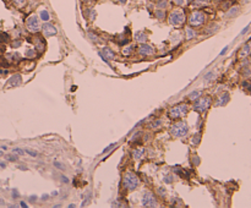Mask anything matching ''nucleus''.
Listing matches in <instances>:
<instances>
[{
  "instance_id": "nucleus-29",
  "label": "nucleus",
  "mask_w": 251,
  "mask_h": 208,
  "mask_svg": "<svg viewBox=\"0 0 251 208\" xmlns=\"http://www.w3.org/2000/svg\"><path fill=\"white\" fill-rule=\"evenodd\" d=\"M13 152H14L15 154H17V156H22V154H25V151L21 149V148H14Z\"/></svg>"
},
{
  "instance_id": "nucleus-42",
  "label": "nucleus",
  "mask_w": 251,
  "mask_h": 208,
  "mask_svg": "<svg viewBox=\"0 0 251 208\" xmlns=\"http://www.w3.org/2000/svg\"><path fill=\"white\" fill-rule=\"evenodd\" d=\"M192 162H195V165H199L200 164V158L197 156H194L192 157Z\"/></svg>"
},
{
  "instance_id": "nucleus-49",
  "label": "nucleus",
  "mask_w": 251,
  "mask_h": 208,
  "mask_svg": "<svg viewBox=\"0 0 251 208\" xmlns=\"http://www.w3.org/2000/svg\"><path fill=\"white\" fill-rule=\"evenodd\" d=\"M5 204V201L2 198V197H0V206H4Z\"/></svg>"
},
{
  "instance_id": "nucleus-9",
  "label": "nucleus",
  "mask_w": 251,
  "mask_h": 208,
  "mask_svg": "<svg viewBox=\"0 0 251 208\" xmlns=\"http://www.w3.org/2000/svg\"><path fill=\"white\" fill-rule=\"evenodd\" d=\"M42 31H43V34L45 37H52V36H55L56 34V27L49 22H45L43 26H42Z\"/></svg>"
},
{
  "instance_id": "nucleus-11",
  "label": "nucleus",
  "mask_w": 251,
  "mask_h": 208,
  "mask_svg": "<svg viewBox=\"0 0 251 208\" xmlns=\"http://www.w3.org/2000/svg\"><path fill=\"white\" fill-rule=\"evenodd\" d=\"M21 82H22L21 75L16 74V75H14V76L8 81V84H9V86H19V84H21Z\"/></svg>"
},
{
  "instance_id": "nucleus-51",
  "label": "nucleus",
  "mask_w": 251,
  "mask_h": 208,
  "mask_svg": "<svg viewBox=\"0 0 251 208\" xmlns=\"http://www.w3.org/2000/svg\"><path fill=\"white\" fill-rule=\"evenodd\" d=\"M48 197H49L48 195H43V196H42V199H43V201H45V199H48Z\"/></svg>"
},
{
  "instance_id": "nucleus-12",
  "label": "nucleus",
  "mask_w": 251,
  "mask_h": 208,
  "mask_svg": "<svg viewBox=\"0 0 251 208\" xmlns=\"http://www.w3.org/2000/svg\"><path fill=\"white\" fill-rule=\"evenodd\" d=\"M45 42H44V39L43 38H37V42H36V49H37V52H39V53H43L44 50H45Z\"/></svg>"
},
{
  "instance_id": "nucleus-16",
  "label": "nucleus",
  "mask_w": 251,
  "mask_h": 208,
  "mask_svg": "<svg viewBox=\"0 0 251 208\" xmlns=\"http://www.w3.org/2000/svg\"><path fill=\"white\" fill-rule=\"evenodd\" d=\"M143 153H145V151H143V149H141V148H138V149H135V151H134L132 156H134V158H135V159H141V158H142V156H143Z\"/></svg>"
},
{
  "instance_id": "nucleus-34",
  "label": "nucleus",
  "mask_w": 251,
  "mask_h": 208,
  "mask_svg": "<svg viewBox=\"0 0 251 208\" xmlns=\"http://www.w3.org/2000/svg\"><path fill=\"white\" fill-rule=\"evenodd\" d=\"M91 196H92V193L91 192H88V195H87V197L85 198V201H83V203H82V206H85V204H87L90 201H91Z\"/></svg>"
},
{
  "instance_id": "nucleus-23",
  "label": "nucleus",
  "mask_w": 251,
  "mask_h": 208,
  "mask_svg": "<svg viewBox=\"0 0 251 208\" xmlns=\"http://www.w3.org/2000/svg\"><path fill=\"white\" fill-rule=\"evenodd\" d=\"M25 152H26L28 156H31V157H37V156H38V152L34 151V149H31V148H26Z\"/></svg>"
},
{
  "instance_id": "nucleus-56",
  "label": "nucleus",
  "mask_w": 251,
  "mask_h": 208,
  "mask_svg": "<svg viewBox=\"0 0 251 208\" xmlns=\"http://www.w3.org/2000/svg\"><path fill=\"white\" fill-rule=\"evenodd\" d=\"M3 154H4V153H3V151H0V157H2Z\"/></svg>"
},
{
  "instance_id": "nucleus-19",
  "label": "nucleus",
  "mask_w": 251,
  "mask_h": 208,
  "mask_svg": "<svg viewBox=\"0 0 251 208\" xmlns=\"http://www.w3.org/2000/svg\"><path fill=\"white\" fill-rule=\"evenodd\" d=\"M9 39H10V37H9L8 33H5V32L0 33V43H8Z\"/></svg>"
},
{
  "instance_id": "nucleus-27",
  "label": "nucleus",
  "mask_w": 251,
  "mask_h": 208,
  "mask_svg": "<svg viewBox=\"0 0 251 208\" xmlns=\"http://www.w3.org/2000/svg\"><path fill=\"white\" fill-rule=\"evenodd\" d=\"M115 146H117V142H115V143H112V145H109V146H108V147H106V148H104V149H103V152H102V153H103V154H106V153H107V152H109V151H110V149H112V148H114V147H115Z\"/></svg>"
},
{
  "instance_id": "nucleus-45",
  "label": "nucleus",
  "mask_w": 251,
  "mask_h": 208,
  "mask_svg": "<svg viewBox=\"0 0 251 208\" xmlns=\"http://www.w3.org/2000/svg\"><path fill=\"white\" fill-rule=\"evenodd\" d=\"M247 31H249V26H246V27H245V28H244V30L241 31V34H245V33H246Z\"/></svg>"
},
{
  "instance_id": "nucleus-30",
  "label": "nucleus",
  "mask_w": 251,
  "mask_h": 208,
  "mask_svg": "<svg viewBox=\"0 0 251 208\" xmlns=\"http://www.w3.org/2000/svg\"><path fill=\"white\" fill-rule=\"evenodd\" d=\"M132 49H134V47H132V45H129V47H126V48L123 50V53H124L125 55H129V54L131 53V50H132Z\"/></svg>"
},
{
  "instance_id": "nucleus-4",
  "label": "nucleus",
  "mask_w": 251,
  "mask_h": 208,
  "mask_svg": "<svg viewBox=\"0 0 251 208\" xmlns=\"http://www.w3.org/2000/svg\"><path fill=\"white\" fill-rule=\"evenodd\" d=\"M206 20V15L201 11H194L189 17V25L191 27H200L203 25Z\"/></svg>"
},
{
  "instance_id": "nucleus-32",
  "label": "nucleus",
  "mask_w": 251,
  "mask_h": 208,
  "mask_svg": "<svg viewBox=\"0 0 251 208\" xmlns=\"http://www.w3.org/2000/svg\"><path fill=\"white\" fill-rule=\"evenodd\" d=\"M157 6L160 8V9H164V8L167 6V2H165V0H160V2L157 4Z\"/></svg>"
},
{
  "instance_id": "nucleus-54",
  "label": "nucleus",
  "mask_w": 251,
  "mask_h": 208,
  "mask_svg": "<svg viewBox=\"0 0 251 208\" xmlns=\"http://www.w3.org/2000/svg\"><path fill=\"white\" fill-rule=\"evenodd\" d=\"M82 2H85V3H88V2H91V0H82Z\"/></svg>"
},
{
  "instance_id": "nucleus-44",
  "label": "nucleus",
  "mask_w": 251,
  "mask_h": 208,
  "mask_svg": "<svg viewBox=\"0 0 251 208\" xmlns=\"http://www.w3.org/2000/svg\"><path fill=\"white\" fill-rule=\"evenodd\" d=\"M227 50H228V45H227V47H225V48H224V49H223V50L221 52V54H219V55H221V56H223V55H224V54L227 53Z\"/></svg>"
},
{
  "instance_id": "nucleus-3",
  "label": "nucleus",
  "mask_w": 251,
  "mask_h": 208,
  "mask_svg": "<svg viewBox=\"0 0 251 208\" xmlns=\"http://www.w3.org/2000/svg\"><path fill=\"white\" fill-rule=\"evenodd\" d=\"M185 22V13L183 10H174L169 15V23L172 26H181Z\"/></svg>"
},
{
  "instance_id": "nucleus-8",
  "label": "nucleus",
  "mask_w": 251,
  "mask_h": 208,
  "mask_svg": "<svg viewBox=\"0 0 251 208\" xmlns=\"http://www.w3.org/2000/svg\"><path fill=\"white\" fill-rule=\"evenodd\" d=\"M142 204H143L145 207H156V206H157V201H156L154 195H153L152 192L147 191V192L143 195V197H142Z\"/></svg>"
},
{
  "instance_id": "nucleus-31",
  "label": "nucleus",
  "mask_w": 251,
  "mask_h": 208,
  "mask_svg": "<svg viewBox=\"0 0 251 208\" xmlns=\"http://www.w3.org/2000/svg\"><path fill=\"white\" fill-rule=\"evenodd\" d=\"M164 182H165V184H172V182H173V176H172V175L164 176Z\"/></svg>"
},
{
  "instance_id": "nucleus-15",
  "label": "nucleus",
  "mask_w": 251,
  "mask_h": 208,
  "mask_svg": "<svg viewBox=\"0 0 251 208\" xmlns=\"http://www.w3.org/2000/svg\"><path fill=\"white\" fill-rule=\"evenodd\" d=\"M135 38L138 41V42H146V39H147V36L143 33V32H137L136 34H135Z\"/></svg>"
},
{
  "instance_id": "nucleus-18",
  "label": "nucleus",
  "mask_w": 251,
  "mask_h": 208,
  "mask_svg": "<svg viewBox=\"0 0 251 208\" xmlns=\"http://www.w3.org/2000/svg\"><path fill=\"white\" fill-rule=\"evenodd\" d=\"M200 97H201V92H199V91H194V92H191V93L189 94V98H190L191 100H197Z\"/></svg>"
},
{
  "instance_id": "nucleus-13",
  "label": "nucleus",
  "mask_w": 251,
  "mask_h": 208,
  "mask_svg": "<svg viewBox=\"0 0 251 208\" xmlns=\"http://www.w3.org/2000/svg\"><path fill=\"white\" fill-rule=\"evenodd\" d=\"M229 100V94L228 93H222L217 100V106H224V104H227Z\"/></svg>"
},
{
  "instance_id": "nucleus-39",
  "label": "nucleus",
  "mask_w": 251,
  "mask_h": 208,
  "mask_svg": "<svg viewBox=\"0 0 251 208\" xmlns=\"http://www.w3.org/2000/svg\"><path fill=\"white\" fill-rule=\"evenodd\" d=\"M194 3H197V4H208L210 0H192Z\"/></svg>"
},
{
  "instance_id": "nucleus-7",
  "label": "nucleus",
  "mask_w": 251,
  "mask_h": 208,
  "mask_svg": "<svg viewBox=\"0 0 251 208\" xmlns=\"http://www.w3.org/2000/svg\"><path fill=\"white\" fill-rule=\"evenodd\" d=\"M26 26L31 32H38L41 30V25H39V19L37 17V15H31L26 21Z\"/></svg>"
},
{
  "instance_id": "nucleus-40",
  "label": "nucleus",
  "mask_w": 251,
  "mask_h": 208,
  "mask_svg": "<svg viewBox=\"0 0 251 208\" xmlns=\"http://www.w3.org/2000/svg\"><path fill=\"white\" fill-rule=\"evenodd\" d=\"M20 45H21V41H14L13 44H11V47H14V48H17Z\"/></svg>"
},
{
  "instance_id": "nucleus-10",
  "label": "nucleus",
  "mask_w": 251,
  "mask_h": 208,
  "mask_svg": "<svg viewBox=\"0 0 251 208\" xmlns=\"http://www.w3.org/2000/svg\"><path fill=\"white\" fill-rule=\"evenodd\" d=\"M138 53H140V55H152V54L154 53V49H153L151 45L143 43V44L140 45V48H138Z\"/></svg>"
},
{
  "instance_id": "nucleus-2",
  "label": "nucleus",
  "mask_w": 251,
  "mask_h": 208,
  "mask_svg": "<svg viewBox=\"0 0 251 208\" xmlns=\"http://www.w3.org/2000/svg\"><path fill=\"white\" fill-rule=\"evenodd\" d=\"M189 132V126L185 121H179L177 124H174L170 129V134L174 137H183Z\"/></svg>"
},
{
  "instance_id": "nucleus-5",
  "label": "nucleus",
  "mask_w": 251,
  "mask_h": 208,
  "mask_svg": "<svg viewBox=\"0 0 251 208\" xmlns=\"http://www.w3.org/2000/svg\"><path fill=\"white\" fill-rule=\"evenodd\" d=\"M211 106V98L208 97H203V98H200L195 102L194 104V110L195 112H199V113H203L206 112Z\"/></svg>"
},
{
  "instance_id": "nucleus-1",
  "label": "nucleus",
  "mask_w": 251,
  "mask_h": 208,
  "mask_svg": "<svg viewBox=\"0 0 251 208\" xmlns=\"http://www.w3.org/2000/svg\"><path fill=\"white\" fill-rule=\"evenodd\" d=\"M138 184H140V181H138V178H137L136 174H134V173H127V174H125L124 180H123V185H124V187H125L126 190L134 191L135 188H137Z\"/></svg>"
},
{
  "instance_id": "nucleus-20",
  "label": "nucleus",
  "mask_w": 251,
  "mask_h": 208,
  "mask_svg": "<svg viewBox=\"0 0 251 208\" xmlns=\"http://www.w3.org/2000/svg\"><path fill=\"white\" fill-rule=\"evenodd\" d=\"M238 13H239V8H238V6H234V8H231V9L228 11L227 16H228V17H233V16H235Z\"/></svg>"
},
{
  "instance_id": "nucleus-48",
  "label": "nucleus",
  "mask_w": 251,
  "mask_h": 208,
  "mask_svg": "<svg viewBox=\"0 0 251 208\" xmlns=\"http://www.w3.org/2000/svg\"><path fill=\"white\" fill-rule=\"evenodd\" d=\"M0 74H2V75H6V74H8V70H0Z\"/></svg>"
},
{
  "instance_id": "nucleus-43",
  "label": "nucleus",
  "mask_w": 251,
  "mask_h": 208,
  "mask_svg": "<svg viewBox=\"0 0 251 208\" xmlns=\"http://www.w3.org/2000/svg\"><path fill=\"white\" fill-rule=\"evenodd\" d=\"M17 197H20V193H19L16 190H14V191H13V198H15V199H16Z\"/></svg>"
},
{
  "instance_id": "nucleus-41",
  "label": "nucleus",
  "mask_w": 251,
  "mask_h": 208,
  "mask_svg": "<svg viewBox=\"0 0 251 208\" xmlns=\"http://www.w3.org/2000/svg\"><path fill=\"white\" fill-rule=\"evenodd\" d=\"M60 180H61L63 184H69V179H67L65 175H61V176H60Z\"/></svg>"
},
{
  "instance_id": "nucleus-52",
  "label": "nucleus",
  "mask_w": 251,
  "mask_h": 208,
  "mask_svg": "<svg viewBox=\"0 0 251 208\" xmlns=\"http://www.w3.org/2000/svg\"><path fill=\"white\" fill-rule=\"evenodd\" d=\"M175 3H177L178 5H181V4H183V0H177V2H175Z\"/></svg>"
},
{
  "instance_id": "nucleus-17",
  "label": "nucleus",
  "mask_w": 251,
  "mask_h": 208,
  "mask_svg": "<svg viewBox=\"0 0 251 208\" xmlns=\"http://www.w3.org/2000/svg\"><path fill=\"white\" fill-rule=\"evenodd\" d=\"M39 16H41V19H42L43 21H45V22L50 20V15H49V13H48L47 10H42L41 14H39Z\"/></svg>"
},
{
  "instance_id": "nucleus-14",
  "label": "nucleus",
  "mask_w": 251,
  "mask_h": 208,
  "mask_svg": "<svg viewBox=\"0 0 251 208\" xmlns=\"http://www.w3.org/2000/svg\"><path fill=\"white\" fill-rule=\"evenodd\" d=\"M103 55H106L107 59H114L115 58V54L109 49V48H103V52H102Z\"/></svg>"
},
{
  "instance_id": "nucleus-35",
  "label": "nucleus",
  "mask_w": 251,
  "mask_h": 208,
  "mask_svg": "<svg viewBox=\"0 0 251 208\" xmlns=\"http://www.w3.org/2000/svg\"><path fill=\"white\" fill-rule=\"evenodd\" d=\"M212 77H214V74H213V72L211 71V72H208V74H207V75H206V76L203 77V80H205V81H208V80H211Z\"/></svg>"
},
{
  "instance_id": "nucleus-33",
  "label": "nucleus",
  "mask_w": 251,
  "mask_h": 208,
  "mask_svg": "<svg viewBox=\"0 0 251 208\" xmlns=\"http://www.w3.org/2000/svg\"><path fill=\"white\" fill-rule=\"evenodd\" d=\"M13 2L17 5V6H22V5H25V3H26V0H13Z\"/></svg>"
},
{
  "instance_id": "nucleus-22",
  "label": "nucleus",
  "mask_w": 251,
  "mask_h": 208,
  "mask_svg": "<svg viewBox=\"0 0 251 208\" xmlns=\"http://www.w3.org/2000/svg\"><path fill=\"white\" fill-rule=\"evenodd\" d=\"M154 14H156L157 19H159V20H163V19L165 17V13H164V10H157Z\"/></svg>"
},
{
  "instance_id": "nucleus-25",
  "label": "nucleus",
  "mask_w": 251,
  "mask_h": 208,
  "mask_svg": "<svg viewBox=\"0 0 251 208\" xmlns=\"http://www.w3.org/2000/svg\"><path fill=\"white\" fill-rule=\"evenodd\" d=\"M200 140H201V135L200 134H196L194 137H192V145H199L200 143Z\"/></svg>"
},
{
  "instance_id": "nucleus-55",
  "label": "nucleus",
  "mask_w": 251,
  "mask_h": 208,
  "mask_svg": "<svg viewBox=\"0 0 251 208\" xmlns=\"http://www.w3.org/2000/svg\"><path fill=\"white\" fill-rule=\"evenodd\" d=\"M120 3H126V0H120Z\"/></svg>"
},
{
  "instance_id": "nucleus-50",
  "label": "nucleus",
  "mask_w": 251,
  "mask_h": 208,
  "mask_svg": "<svg viewBox=\"0 0 251 208\" xmlns=\"http://www.w3.org/2000/svg\"><path fill=\"white\" fill-rule=\"evenodd\" d=\"M19 169H21V170H27V168L23 167V165H19Z\"/></svg>"
},
{
  "instance_id": "nucleus-36",
  "label": "nucleus",
  "mask_w": 251,
  "mask_h": 208,
  "mask_svg": "<svg viewBox=\"0 0 251 208\" xmlns=\"http://www.w3.org/2000/svg\"><path fill=\"white\" fill-rule=\"evenodd\" d=\"M54 167H55V168H58V169H61V170H63V169H65V167H64L61 163H59V162H54Z\"/></svg>"
},
{
  "instance_id": "nucleus-37",
  "label": "nucleus",
  "mask_w": 251,
  "mask_h": 208,
  "mask_svg": "<svg viewBox=\"0 0 251 208\" xmlns=\"http://www.w3.org/2000/svg\"><path fill=\"white\" fill-rule=\"evenodd\" d=\"M157 191H158V193H159L162 197H164V196H165V190H164L163 187H158V188H157Z\"/></svg>"
},
{
  "instance_id": "nucleus-21",
  "label": "nucleus",
  "mask_w": 251,
  "mask_h": 208,
  "mask_svg": "<svg viewBox=\"0 0 251 208\" xmlns=\"http://www.w3.org/2000/svg\"><path fill=\"white\" fill-rule=\"evenodd\" d=\"M186 36H188V37H186L188 39H191V38H194V37H196V32H195L191 27H189V28L186 30Z\"/></svg>"
},
{
  "instance_id": "nucleus-38",
  "label": "nucleus",
  "mask_w": 251,
  "mask_h": 208,
  "mask_svg": "<svg viewBox=\"0 0 251 208\" xmlns=\"http://www.w3.org/2000/svg\"><path fill=\"white\" fill-rule=\"evenodd\" d=\"M37 199H38V197H37L36 195H33V196H30V197H28V201H30V202H32V203L37 202Z\"/></svg>"
},
{
  "instance_id": "nucleus-47",
  "label": "nucleus",
  "mask_w": 251,
  "mask_h": 208,
  "mask_svg": "<svg viewBox=\"0 0 251 208\" xmlns=\"http://www.w3.org/2000/svg\"><path fill=\"white\" fill-rule=\"evenodd\" d=\"M20 206H21V207H23V208H27V204H26L25 202H20Z\"/></svg>"
},
{
  "instance_id": "nucleus-26",
  "label": "nucleus",
  "mask_w": 251,
  "mask_h": 208,
  "mask_svg": "<svg viewBox=\"0 0 251 208\" xmlns=\"http://www.w3.org/2000/svg\"><path fill=\"white\" fill-rule=\"evenodd\" d=\"M6 159L9 162H17V154H8Z\"/></svg>"
},
{
  "instance_id": "nucleus-53",
  "label": "nucleus",
  "mask_w": 251,
  "mask_h": 208,
  "mask_svg": "<svg viewBox=\"0 0 251 208\" xmlns=\"http://www.w3.org/2000/svg\"><path fill=\"white\" fill-rule=\"evenodd\" d=\"M58 195H59V192H58V191H54V192L52 193V196H58Z\"/></svg>"
},
{
  "instance_id": "nucleus-24",
  "label": "nucleus",
  "mask_w": 251,
  "mask_h": 208,
  "mask_svg": "<svg viewBox=\"0 0 251 208\" xmlns=\"http://www.w3.org/2000/svg\"><path fill=\"white\" fill-rule=\"evenodd\" d=\"M26 55H27V58H30V59H33V58H36L37 53H36V50H32V49H30V50H27V52H26Z\"/></svg>"
},
{
  "instance_id": "nucleus-28",
  "label": "nucleus",
  "mask_w": 251,
  "mask_h": 208,
  "mask_svg": "<svg viewBox=\"0 0 251 208\" xmlns=\"http://www.w3.org/2000/svg\"><path fill=\"white\" fill-rule=\"evenodd\" d=\"M160 125H162V121H160V120H157V121L152 123L151 127H152V129H158V127H160Z\"/></svg>"
},
{
  "instance_id": "nucleus-6",
  "label": "nucleus",
  "mask_w": 251,
  "mask_h": 208,
  "mask_svg": "<svg viewBox=\"0 0 251 208\" xmlns=\"http://www.w3.org/2000/svg\"><path fill=\"white\" fill-rule=\"evenodd\" d=\"M188 110L189 109H188L186 104H179V106H177L169 110V117L172 119H179V118L184 117L188 113Z\"/></svg>"
},
{
  "instance_id": "nucleus-46",
  "label": "nucleus",
  "mask_w": 251,
  "mask_h": 208,
  "mask_svg": "<svg viewBox=\"0 0 251 208\" xmlns=\"http://www.w3.org/2000/svg\"><path fill=\"white\" fill-rule=\"evenodd\" d=\"M5 167H6L5 162H0V168H5Z\"/></svg>"
}]
</instances>
